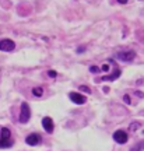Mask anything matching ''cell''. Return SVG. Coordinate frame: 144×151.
Masks as SVG:
<instances>
[{"label": "cell", "instance_id": "6da1fadb", "mask_svg": "<svg viewBox=\"0 0 144 151\" xmlns=\"http://www.w3.org/2000/svg\"><path fill=\"white\" fill-rule=\"evenodd\" d=\"M31 118V111H30V106H28L27 102L21 104V112H20V122L21 123H27Z\"/></svg>", "mask_w": 144, "mask_h": 151}, {"label": "cell", "instance_id": "7a4b0ae2", "mask_svg": "<svg viewBox=\"0 0 144 151\" xmlns=\"http://www.w3.org/2000/svg\"><path fill=\"white\" fill-rule=\"evenodd\" d=\"M116 58L122 62H132V60L136 58V53L133 50H120L116 53Z\"/></svg>", "mask_w": 144, "mask_h": 151}, {"label": "cell", "instance_id": "3957f363", "mask_svg": "<svg viewBox=\"0 0 144 151\" xmlns=\"http://www.w3.org/2000/svg\"><path fill=\"white\" fill-rule=\"evenodd\" d=\"M16 49V43L11 39H1L0 41V50L3 52H13Z\"/></svg>", "mask_w": 144, "mask_h": 151}, {"label": "cell", "instance_id": "277c9868", "mask_svg": "<svg viewBox=\"0 0 144 151\" xmlns=\"http://www.w3.org/2000/svg\"><path fill=\"white\" fill-rule=\"evenodd\" d=\"M127 139H129V136L125 130H116V132L113 133V140L116 141L117 144H125V143H127Z\"/></svg>", "mask_w": 144, "mask_h": 151}, {"label": "cell", "instance_id": "5b68a950", "mask_svg": "<svg viewBox=\"0 0 144 151\" xmlns=\"http://www.w3.org/2000/svg\"><path fill=\"white\" fill-rule=\"evenodd\" d=\"M69 98L74 104H77V105H83V104L86 102V97H84V95H81L80 92H70Z\"/></svg>", "mask_w": 144, "mask_h": 151}, {"label": "cell", "instance_id": "8992f818", "mask_svg": "<svg viewBox=\"0 0 144 151\" xmlns=\"http://www.w3.org/2000/svg\"><path fill=\"white\" fill-rule=\"evenodd\" d=\"M41 136L38 134V133H32V134L27 136V139H25V143H27L28 146H37L41 143Z\"/></svg>", "mask_w": 144, "mask_h": 151}, {"label": "cell", "instance_id": "52a82bcc", "mask_svg": "<svg viewBox=\"0 0 144 151\" xmlns=\"http://www.w3.org/2000/svg\"><path fill=\"white\" fill-rule=\"evenodd\" d=\"M42 126L43 129L46 130L48 133H52L55 129V124H53V120H52V118H49V116H45V118L42 119Z\"/></svg>", "mask_w": 144, "mask_h": 151}, {"label": "cell", "instance_id": "ba28073f", "mask_svg": "<svg viewBox=\"0 0 144 151\" xmlns=\"http://www.w3.org/2000/svg\"><path fill=\"white\" fill-rule=\"evenodd\" d=\"M120 74H122V71L119 70V69H116V70L113 71L111 76H104V77H101V80H104V81H113V80H116V78H119L120 77Z\"/></svg>", "mask_w": 144, "mask_h": 151}, {"label": "cell", "instance_id": "9c48e42d", "mask_svg": "<svg viewBox=\"0 0 144 151\" xmlns=\"http://www.w3.org/2000/svg\"><path fill=\"white\" fill-rule=\"evenodd\" d=\"M10 137H11L10 129H7V127H3V129L0 130V139H3V140H10Z\"/></svg>", "mask_w": 144, "mask_h": 151}, {"label": "cell", "instance_id": "30bf717a", "mask_svg": "<svg viewBox=\"0 0 144 151\" xmlns=\"http://www.w3.org/2000/svg\"><path fill=\"white\" fill-rule=\"evenodd\" d=\"M144 150V140L139 141V143H136L134 146L130 147V150L129 151H143Z\"/></svg>", "mask_w": 144, "mask_h": 151}, {"label": "cell", "instance_id": "8fae6325", "mask_svg": "<svg viewBox=\"0 0 144 151\" xmlns=\"http://www.w3.org/2000/svg\"><path fill=\"white\" fill-rule=\"evenodd\" d=\"M140 127H141V123L137 122V120H134V122H132V123L129 124V132H136V130H139Z\"/></svg>", "mask_w": 144, "mask_h": 151}, {"label": "cell", "instance_id": "7c38bea8", "mask_svg": "<svg viewBox=\"0 0 144 151\" xmlns=\"http://www.w3.org/2000/svg\"><path fill=\"white\" fill-rule=\"evenodd\" d=\"M13 146V141L11 140H3L0 139V148H7V147H11Z\"/></svg>", "mask_w": 144, "mask_h": 151}, {"label": "cell", "instance_id": "4fadbf2b", "mask_svg": "<svg viewBox=\"0 0 144 151\" xmlns=\"http://www.w3.org/2000/svg\"><path fill=\"white\" fill-rule=\"evenodd\" d=\"M32 94H34L35 97H42L43 90L41 88V87H35V88H32Z\"/></svg>", "mask_w": 144, "mask_h": 151}, {"label": "cell", "instance_id": "5bb4252c", "mask_svg": "<svg viewBox=\"0 0 144 151\" xmlns=\"http://www.w3.org/2000/svg\"><path fill=\"white\" fill-rule=\"evenodd\" d=\"M80 91L87 92V94H91V90H90V88H88L87 86H80Z\"/></svg>", "mask_w": 144, "mask_h": 151}, {"label": "cell", "instance_id": "9a60e30c", "mask_svg": "<svg viewBox=\"0 0 144 151\" xmlns=\"http://www.w3.org/2000/svg\"><path fill=\"white\" fill-rule=\"evenodd\" d=\"M48 76L50 77V78H56V77H58V73H56L55 70H49L48 71Z\"/></svg>", "mask_w": 144, "mask_h": 151}, {"label": "cell", "instance_id": "2e32d148", "mask_svg": "<svg viewBox=\"0 0 144 151\" xmlns=\"http://www.w3.org/2000/svg\"><path fill=\"white\" fill-rule=\"evenodd\" d=\"M99 70H101V69H99V67H96V66H91L90 67L91 73H99Z\"/></svg>", "mask_w": 144, "mask_h": 151}, {"label": "cell", "instance_id": "e0dca14e", "mask_svg": "<svg viewBox=\"0 0 144 151\" xmlns=\"http://www.w3.org/2000/svg\"><path fill=\"white\" fill-rule=\"evenodd\" d=\"M123 101H125L126 104H130V102H132V99H130V95H125V97H123Z\"/></svg>", "mask_w": 144, "mask_h": 151}, {"label": "cell", "instance_id": "ac0fdd59", "mask_svg": "<svg viewBox=\"0 0 144 151\" xmlns=\"http://www.w3.org/2000/svg\"><path fill=\"white\" fill-rule=\"evenodd\" d=\"M101 70H102V71H108V70H109V65H108V63H105V65H102Z\"/></svg>", "mask_w": 144, "mask_h": 151}, {"label": "cell", "instance_id": "d6986e66", "mask_svg": "<svg viewBox=\"0 0 144 151\" xmlns=\"http://www.w3.org/2000/svg\"><path fill=\"white\" fill-rule=\"evenodd\" d=\"M84 50H86V48H84V46H80V48L77 49V53H81V52H84Z\"/></svg>", "mask_w": 144, "mask_h": 151}, {"label": "cell", "instance_id": "ffe728a7", "mask_svg": "<svg viewBox=\"0 0 144 151\" xmlns=\"http://www.w3.org/2000/svg\"><path fill=\"white\" fill-rule=\"evenodd\" d=\"M134 94H136V95H139L140 98H144V94H143V92H140V91H136V92H134Z\"/></svg>", "mask_w": 144, "mask_h": 151}, {"label": "cell", "instance_id": "44dd1931", "mask_svg": "<svg viewBox=\"0 0 144 151\" xmlns=\"http://www.w3.org/2000/svg\"><path fill=\"white\" fill-rule=\"evenodd\" d=\"M127 1L129 0H117V3H119V4H126Z\"/></svg>", "mask_w": 144, "mask_h": 151}, {"label": "cell", "instance_id": "7402d4cb", "mask_svg": "<svg viewBox=\"0 0 144 151\" xmlns=\"http://www.w3.org/2000/svg\"><path fill=\"white\" fill-rule=\"evenodd\" d=\"M143 134H144V132H143Z\"/></svg>", "mask_w": 144, "mask_h": 151}]
</instances>
